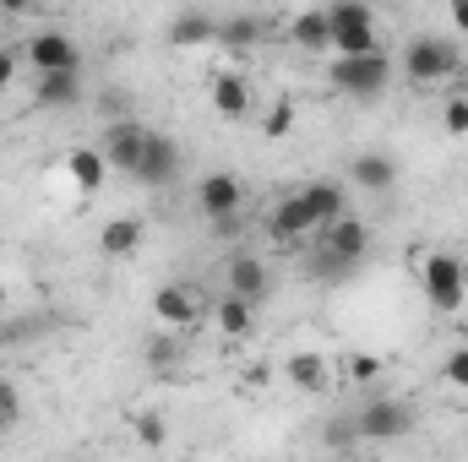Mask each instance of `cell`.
<instances>
[{
    "label": "cell",
    "instance_id": "1",
    "mask_svg": "<svg viewBox=\"0 0 468 462\" xmlns=\"http://www.w3.org/2000/svg\"><path fill=\"white\" fill-rule=\"evenodd\" d=\"M338 213H349V191H344L338 180H311V185L289 191V196L272 207V218H267V234H272V245L294 250L300 239H311V234L322 229V224H333Z\"/></svg>",
    "mask_w": 468,
    "mask_h": 462
},
{
    "label": "cell",
    "instance_id": "2",
    "mask_svg": "<svg viewBox=\"0 0 468 462\" xmlns=\"http://www.w3.org/2000/svg\"><path fill=\"white\" fill-rule=\"evenodd\" d=\"M327 82L354 99V104H376L381 93H387V82H392V60L381 55V49H359V55H338L333 66H327Z\"/></svg>",
    "mask_w": 468,
    "mask_h": 462
},
{
    "label": "cell",
    "instance_id": "3",
    "mask_svg": "<svg viewBox=\"0 0 468 462\" xmlns=\"http://www.w3.org/2000/svg\"><path fill=\"white\" fill-rule=\"evenodd\" d=\"M420 289H425V305H431V310L452 316V310L468 299V267H463V256H452V250H431V256L420 261Z\"/></svg>",
    "mask_w": 468,
    "mask_h": 462
},
{
    "label": "cell",
    "instance_id": "4",
    "mask_svg": "<svg viewBox=\"0 0 468 462\" xmlns=\"http://www.w3.org/2000/svg\"><path fill=\"white\" fill-rule=\"evenodd\" d=\"M239 202H245V185H239L234 174H224V169H213V174L197 180V213H202L218 234L239 229Z\"/></svg>",
    "mask_w": 468,
    "mask_h": 462
},
{
    "label": "cell",
    "instance_id": "5",
    "mask_svg": "<svg viewBox=\"0 0 468 462\" xmlns=\"http://www.w3.org/2000/svg\"><path fill=\"white\" fill-rule=\"evenodd\" d=\"M180 169H186V158H180V142L147 125V142H142V158H136L131 180H136V185H147V191H169V185L180 180Z\"/></svg>",
    "mask_w": 468,
    "mask_h": 462
},
{
    "label": "cell",
    "instance_id": "6",
    "mask_svg": "<svg viewBox=\"0 0 468 462\" xmlns=\"http://www.w3.org/2000/svg\"><path fill=\"white\" fill-rule=\"evenodd\" d=\"M409 430H414V403H403V397H370L354 414L359 441H403Z\"/></svg>",
    "mask_w": 468,
    "mask_h": 462
},
{
    "label": "cell",
    "instance_id": "7",
    "mask_svg": "<svg viewBox=\"0 0 468 462\" xmlns=\"http://www.w3.org/2000/svg\"><path fill=\"white\" fill-rule=\"evenodd\" d=\"M458 66H463V60H458V49H452L447 38H436V33H425V38H414V44L403 49V71H409V82H420V88L447 82Z\"/></svg>",
    "mask_w": 468,
    "mask_h": 462
},
{
    "label": "cell",
    "instance_id": "8",
    "mask_svg": "<svg viewBox=\"0 0 468 462\" xmlns=\"http://www.w3.org/2000/svg\"><path fill=\"white\" fill-rule=\"evenodd\" d=\"M327 16H333V49H338V55L376 49V11H370L365 0H333Z\"/></svg>",
    "mask_w": 468,
    "mask_h": 462
},
{
    "label": "cell",
    "instance_id": "9",
    "mask_svg": "<svg viewBox=\"0 0 468 462\" xmlns=\"http://www.w3.org/2000/svg\"><path fill=\"white\" fill-rule=\"evenodd\" d=\"M22 60L33 66V77H38V71H82V49H77V38H71L66 27L33 33L27 49H22Z\"/></svg>",
    "mask_w": 468,
    "mask_h": 462
},
{
    "label": "cell",
    "instance_id": "10",
    "mask_svg": "<svg viewBox=\"0 0 468 462\" xmlns=\"http://www.w3.org/2000/svg\"><path fill=\"white\" fill-rule=\"evenodd\" d=\"M197 316H202V305H197V289H191V283H164V289L153 294V321H158V327L191 332Z\"/></svg>",
    "mask_w": 468,
    "mask_h": 462
},
{
    "label": "cell",
    "instance_id": "11",
    "mask_svg": "<svg viewBox=\"0 0 468 462\" xmlns=\"http://www.w3.org/2000/svg\"><path fill=\"white\" fill-rule=\"evenodd\" d=\"M311 239H316V245H327L333 256H344L349 267H359V261L370 256V229H365L359 218H349V213H338L333 224H322V229L311 234Z\"/></svg>",
    "mask_w": 468,
    "mask_h": 462
},
{
    "label": "cell",
    "instance_id": "12",
    "mask_svg": "<svg viewBox=\"0 0 468 462\" xmlns=\"http://www.w3.org/2000/svg\"><path fill=\"white\" fill-rule=\"evenodd\" d=\"M142 142H147V125L142 120H115L99 142V152L110 158V174H131L136 158H142Z\"/></svg>",
    "mask_w": 468,
    "mask_h": 462
},
{
    "label": "cell",
    "instance_id": "13",
    "mask_svg": "<svg viewBox=\"0 0 468 462\" xmlns=\"http://www.w3.org/2000/svg\"><path fill=\"white\" fill-rule=\"evenodd\" d=\"M224 283H229V294H245V299H267V261L261 256H250V250H234L229 267H224Z\"/></svg>",
    "mask_w": 468,
    "mask_h": 462
},
{
    "label": "cell",
    "instance_id": "14",
    "mask_svg": "<svg viewBox=\"0 0 468 462\" xmlns=\"http://www.w3.org/2000/svg\"><path fill=\"white\" fill-rule=\"evenodd\" d=\"M289 38H294L305 55H327V49H333V16H327V5H305V11L289 22Z\"/></svg>",
    "mask_w": 468,
    "mask_h": 462
},
{
    "label": "cell",
    "instance_id": "15",
    "mask_svg": "<svg viewBox=\"0 0 468 462\" xmlns=\"http://www.w3.org/2000/svg\"><path fill=\"white\" fill-rule=\"evenodd\" d=\"M66 174H71V185H77L82 196H99L104 180H110V158H104L99 147H71V152H66Z\"/></svg>",
    "mask_w": 468,
    "mask_h": 462
},
{
    "label": "cell",
    "instance_id": "16",
    "mask_svg": "<svg viewBox=\"0 0 468 462\" xmlns=\"http://www.w3.org/2000/svg\"><path fill=\"white\" fill-rule=\"evenodd\" d=\"M283 375H289V386H300V392H311V397H322V392L333 386V364H327L322 353H311V348L289 353V359H283Z\"/></svg>",
    "mask_w": 468,
    "mask_h": 462
},
{
    "label": "cell",
    "instance_id": "17",
    "mask_svg": "<svg viewBox=\"0 0 468 462\" xmlns=\"http://www.w3.org/2000/svg\"><path fill=\"white\" fill-rule=\"evenodd\" d=\"M349 174H354V185L370 191V196H381V191L398 185V163H392L387 152H359V158L349 163Z\"/></svg>",
    "mask_w": 468,
    "mask_h": 462
},
{
    "label": "cell",
    "instance_id": "18",
    "mask_svg": "<svg viewBox=\"0 0 468 462\" xmlns=\"http://www.w3.org/2000/svg\"><path fill=\"white\" fill-rule=\"evenodd\" d=\"M213 115H224V120L250 115V88H245L239 71H218V77H213Z\"/></svg>",
    "mask_w": 468,
    "mask_h": 462
},
{
    "label": "cell",
    "instance_id": "19",
    "mask_svg": "<svg viewBox=\"0 0 468 462\" xmlns=\"http://www.w3.org/2000/svg\"><path fill=\"white\" fill-rule=\"evenodd\" d=\"M82 99V71H38V104L44 110H71Z\"/></svg>",
    "mask_w": 468,
    "mask_h": 462
},
{
    "label": "cell",
    "instance_id": "20",
    "mask_svg": "<svg viewBox=\"0 0 468 462\" xmlns=\"http://www.w3.org/2000/svg\"><path fill=\"white\" fill-rule=\"evenodd\" d=\"M213 38H218V22L207 11H186L169 27V44H180V49H197V44H213Z\"/></svg>",
    "mask_w": 468,
    "mask_h": 462
},
{
    "label": "cell",
    "instance_id": "21",
    "mask_svg": "<svg viewBox=\"0 0 468 462\" xmlns=\"http://www.w3.org/2000/svg\"><path fill=\"white\" fill-rule=\"evenodd\" d=\"M250 327H256V299L224 294V305H218V332H224V338H250Z\"/></svg>",
    "mask_w": 468,
    "mask_h": 462
},
{
    "label": "cell",
    "instance_id": "22",
    "mask_svg": "<svg viewBox=\"0 0 468 462\" xmlns=\"http://www.w3.org/2000/svg\"><path fill=\"white\" fill-rule=\"evenodd\" d=\"M142 245V218H110L104 234H99V250L104 256H131Z\"/></svg>",
    "mask_w": 468,
    "mask_h": 462
},
{
    "label": "cell",
    "instance_id": "23",
    "mask_svg": "<svg viewBox=\"0 0 468 462\" xmlns=\"http://www.w3.org/2000/svg\"><path fill=\"white\" fill-rule=\"evenodd\" d=\"M261 38V22L256 16H229V22H218V38L213 44H224V49H250Z\"/></svg>",
    "mask_w": 468,
    "mask_h": 462
},
{
    "label": "cell",
    "instance_id": "24",
    "mask_svg": "<svg viewBox=\"0 0 468 462\" xmlns=\"http://www.w3.org/2000/svg\"><path fill=\"white\" fill-rule=\"evenodd\" d=\"M142 353H147V370H158V375H169V370H175V359H180V343H175V327H164V332H153Z\"/></svg>",
    "mask_w": 468,
    "mask_h": 462
},
{
    "label": "cell",
    "instance_id": "25",
    "mask_svg": "<svg viewBox=\"0 0 468 462\" xmlns=\"http://www.w3.org/2000/svg\"><path fill=\"white\" fill-rule=\"evenodd\" d=\"M289 131H294V99H272V110L261 115V136L278 142V136H289Z\"/></svg>",
    "mask_w": 468,
    "mask_h": 462
},
{
    "label": "cell",
    "instance_id": "26",
    "mask_svg": "<svg viewBox=\"0 0 468 462\" xmlns=\"http://www.w3.org/2000/svg\"><path fill=\"white\" fill-rule=\"evenodd\" d=\"M441 125H447V136H468V93H452L441 104Z\"/></svg>",
    "mask_w": 468,
    "mask_h": 462
},
{
    "label": "cell",
    "instance_id": "27",
    "mask_svg": "<svg viewBox=\"0 0 468 462\" xmlns=\"http://www.w3.org/2000/svg\"><path fill=\"white\" fill-rule=\"evenodd\" d=\"M441 375L458 386V392H468V348H452L447 353V364H441Z\"/></svg>",
    "mask_w": 468,
    "mask_h": 462
},
{
    "label": "cell",
    "instance_id": "28",
    "mask_svg": "<svg viewBox=\"0 0 468 462\" xmlns=\"http://www.w3.org/2000/svg\"><path fill=\"white\" fill-rule=\"evenodd\" d=\"M376 375H381V359H376V353H354L349 359V381L365 386V381H376Z\"/></svg>",
    "mask_w": 468,
    "mask_h": 462
},
{
    "label": "cell",
    "instance_id": "29",
    "mask_svg": "<svg viewBox=\"0 0 468 462\" xmlns=\"http://www.w3.org/2000/svg\"><path fill=\"white\" fill-rule=\"evenodd\" d=\"M136 441H142V446H164V419L142 414V419H136Z\"/></svg>",
    "mask_w": 468,
    "mask_h": 462
},
{
    "label": "cell",
    "instance_id": "30",
    "mask_svg": "<svg viewBox=\"0 0 468 462\" xmlns=\"http://www.w3.org/2000/svg\"><path fill=\"white\" fill-rule=\"evenodd\" d=\"M11 82H16V55H11V49H0V93H5Z\"/></svg>",
    "mask_w": 468,
    "mask_h": 462
},
{
    "label": "cell",
    "instance_id": "31",
    "mask_svg": "<svg viewBox=\"0 0 468 462\" xmlns=\"http://www.w3.org/2000/svg\"><path fill=\"white\" fill-rule=\"evenodd\" d=\"M11 414H16V386H11V381H0V425H5Z\"/></svg>",
    "mask_w": 468,
    "mask_h": 462
},
{
    "label": "cell",
    "instance_id": "32",
    "mask_svg": "<svg viewBox=\"0 0 468 462\" xmlns=\"http://www.w3.org/2000/svg\"><path fill=\"white\" fill-rule=\"evenodd\" d=\"M447 5H452V27L468 33V0H447Z\"/></svg>",
    "mask_w": 468,
    "mask_h": 462
},
{
    "label": "cell",
    "instance_id": "33",
    "mask_svg": "<svg viewBox=\"0 0 468 462\" xmlns=\"http://www.w3.org/2000/svg\"><path fill=\"white\" fill-rule=\"evenodd\" d=\"M38 0H0V11H11V16H22V11H33Z\"/></svg>",
    "mask_w": 468,
    "mask_h": 462
}]
</instances>
